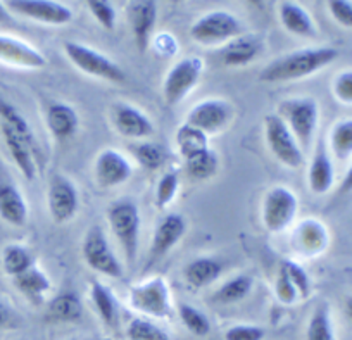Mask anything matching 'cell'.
I'll return each mask as SVG.
<instances>
[{"instance_id":"obj_1","label":"cell","mask_w":352,"mask_h":340,"mask_svg":"<svg viewBox=\"0 0 352 340\" xmlns=\"http://www.w3.org/2000/svg\"><path fill=\"white\" fill-rule=\"evenodd\" d=\"M338 50L333 47H309L294 50L287 56L270 63L259 74L264 83H283V81L302 80L318 73L328 64L337 61Z\"/></svg>"},{"instance_id":"obj_2","label":"cell","mask_w":352,"mask_h":340,"mask_svg":"<svg viewBox=\"0 0 352 340\" xmlns=\"http://www.w3.org/2000/svg\"><path fill=\"white\" fill-rule=\"evenodd\" d=\"M278 116L289 127L300 149L307 151L313 142L320 120L318 102L311 97L285 98L278 104Z\"/></svg>"},{"instance_id":"obj_3","label":"cell","mask_w":352,"mask_h":340,"mask_svg":"<svg viewBox=\"0 0 352 340\" xmlns=\"http://www.w3.org/2000/svg\"><path fill=\"white\" fill-rule=\"evenodd\" d=\"M111 232L114 233L124 257L130 264L137 259L138 240H140V211L131 200H118L107 211Z\"/></svg>"},{"instance_id":"obj_4","label":"cell","mask_w":352,"mask_h":340,"mask_svg":"<svg viewBox=\"0 0 352 340\" xmlns=\"http://www.w3.org/2000/svg\"><path fill=\"white\" fill-rule=\"evenodd\" d=\"M64 54L78 70L87 73L88 76L111 81V83H124L126 81L124 71L113 59H109L92 47L78 42H66L64 43Z\"/></svg>"},{"instance_id":"obj_5","label":"cell","mask_w":352,"mask_h":340,"mask_svg":"<svg viewBox=\"0 0 352 340\" xmlns=\"http://www.w3.org/2000/svg\"><path fill=\"white\" fill-rule=\"evenodd\" d=\"M81 254L90 270L109 278H123V266L114 254L102 226L94 224L85 233L83 244H81Z\"/></svg>"},{"instance_id":"obj_6","label":"cell","mask_w":352,"mask_h":340,"mask_svg":"<svg viewBox=\"0 0 352 340\" xmlns=\"http://www.w3.org/2000/svg\"><path fill=\"white\" fill-rule=\"evenodd\" d=\"M130 306L142 315L152 318H169L173 312L169 287L162 277H154L142 284L133 285L128 295Z\"/></svg>"},{"instance_id":"obj_7","label":"cell","mask_w":352,"mask_h":340,"mask_svg":"<svg viewBox=\"0 0 352 340\" xmlns=\"http://www.w3.org/2000/svg\"><path fill=\"white\" fill-rule=\"evenodd\" d=\"M264 138L272 154L283 166L297 169L304 164L302 149L278 114H268L264 118Z\"/></svg>"},{"instance_id":"obj_8","label":"cell","mask_w":352,"mask_h":340,"mask_svg":"<svg viewBox=\"0 0 352 340\" xmlns=\"http://www.w3.org/2000/svg\"><path fill=\"white\" fill-rule=\"evenodd\" d=\"M299 200L297 195L287 187H273L266 192L263 200V223L264 229L272 233L287 230L296 220Z\"/></svg>"},{"instance_id":"obj_9","label":"cell","mask_w":352,"mask_h":340,"mask_svg":"<svg viewBox=\"0 0 352 340\" xmlns=\"http://www.w3.org/2000/svg\"><path fill=\"white\" fill-rule=\"evenodd\" d=\"M204 71V63L199 57H184L168 71L162 83V97L166 104H180L199 83Z\"/></svg>"},{"instance_id":"obj_10","label":"cell","mask_w":352,"mask_h":340,"mask_svg":"<svg viewBox=\"0 0 352 340\" xmlns=\"http://www.w3.org/2000/svg\"><path fill=\"white\" fill-rule=\"evenodd\" d=\"M240 35H242V23L226 11H212L204 14L190 28L192 39L204 45L230 42Z\"/></svg>"},{"instance_id":"obj_11","label":"cell","mask_w":352,"mask_h":340,"mask_svg":"<svg viewBox=\"0 0 352 340\" xmlns=\"http://www.w3.org/2000/svg\"><path fill=\"white\" fill-rule=\"evenodd\" d=\"M8 8L16 14L42 25L63 26L73 21V11L67 6L52 0H12Z\"/></svg>"},{"instance_id":"obj_12","label":"cell","mask_w":352,"mask_h":340,"mask_svg":"<svg viewBox=\"0 0 352 340\" xmlns=\"http://www.w3.org/2000/svg\"><path fill=\"white\" fill-rule=\"evenodd\" d=\"M233 120V105L221 98H208L199 102L187 116V125L197 128L202 134H218L225 130Z\"/></svg>"},{"instance_id":"obj_13","label":"cell","mask_w":352,"mask_h":340,"mask_svg":"<svg viewBox=\"0 0 352 340\" xmlns=\"http://www.w3.org/2000/svg\"><path fill=\"white\" fill-rule=\"evenodd\" d=\"M47 202H49L50 216L56 223H66L73 220L80 207V197L74 183L66 176H54L49 185Z\"/></svg>"},{"instance_id":"obj_14","label":"cell","mask_w":352,"mask_h":340,"mask_svg":"<svg viewBox=\"0 0 352 340\" xmlns=\"http://www.w3.org/2000/svg\"><path fill=\"white\" fill-rule=\"evenodd\" d=\"M128 21L135 36V45L142 54L151 45L152 32L157 23V2L154 0H133L126 6Z\"/></svg>"},{"instance_id":"obj_15","label":"cell","mask_w":352,"mask_h":340,"mask_svg":"<svg viewBox=\"0 0 352 340\" xmlns=\"http://www.w3.org/2000/svg\"><path fill=\"white\" fill-rule=\"evenodd\" d=\"M111 120H113L118 134L126 138L140 140V138H147L154 134V125H152L151 118L145 116L140 109L131 104H124V102L114 104Z\"/></svg>"},{"instance_id":"obj_16","label":"cell","mask_w":352,"mask_h":340,"mask_svg":"<svg viewBox=\"0 0 352 340\" xmlns=\"http://www.w3.org/2000/svg\"><path fill=\"white\" fill-rule=\"evenodd\" d=\"M130 161L114 149H104L96 159V180L104 189H113L126 183L131 178Z\"/></svg>"},{"instance_id":"obj_17","label":"cell","mask_w":352,"mask_h":340,"mask_svg":"<svg viewBox=\"0 0 352 340\" xmlns=\"http://www.w3.org/2000/svg\"><path fill=\"white\" fill-rule=\"evenodd\" d=\"M0 61L23 70H43L47 66L45 56L38 49L8 35H0Z\"/></svg>"},{"instance_id":"obj_18","label":"cell","mask_w":352,"mask_h":340,"mask_svg":"<svg viewBox=\"0 0 352 340\" xmlns=\"http://www.w3.org/2000/svg\"><path fill=\"white\" fill-rule=\"evenodd\" d=\"M187 232V223L180 214H168L162 217L155 229L151 244V264L157 263L166 256L176 244L184 239Z\"/></svg>"},{"instance_id":"obj_19","label":"cell","mask_w":352,"mask_h":340,"mask_svg":"<svg viewBox=\"0 0 352 340\" xmlns=\"http://www.w3.org/2000/svg\"><path fill=\"white\" fill-rule=\"evenodd\" d=\"M296 249L306 256H318L324 253L330 244L328 230L320 220L316 217H307L297 226L296 235H294Z\"/></svg>"},{"instance_id":"obj_20","label":"cell","mask_w":352,"mask_h":340,"mask_svg":"<svg viewBox=\"0 0 352 340\" xmlns=\"http://www.w3.org/2000/svg\"><path fill=\"white\" fill-rule=\"evenodd\" d=\"M0 131L4 137L6 147H8L9 154H11L12 161L18 166L21 175L25 176L28 182H33L36 176V162H35V151L25 138L19 137L14 130L8 127V125L0 123Z\"/></svg>"},{"instance_id":"obj_21","label":"cell","mask_w":352,"mask_h":340,"mask_svg":"<svg viewBox=\"0 0 352 340\" xmlns=\"http://www.w3.org/2000/svg\"><path fill=\"white\" fill-rule=\"evenodd\" d=\"M263 50V40L256 35H240L236 39L230 40L225 47H223L221 63L225 66H245V64L252 63L259 52Z\"/></svg>"},{"instance_id":"obj_22","label":"cell","mask_w":352,"mask_h":340,"mask_svg":"<svg viewBox=\"0 0 352 340\" xmlns=\"http://www.w3.org/2000/svg\"><path fill=\"white\" fill-rule=\"evenodd\" d=\"M335 169L324 144L318 145L313 159H311L309 169H307V183L311 192L316 195H323L333 187Z\"/></svg>"},{"instance_id":"obj_23","label":"cell","mask_w":352,"mask_h":340,"mask_svg":"<svg viewBox=\"0 0 352 340\" xmlns=\"http://www.w3.org/2000/svg\"><path fill=\"white\" fill-rule=\"evenodd\" d=\"M0 217L12 226H25L28 221V204L12 183H0Z\"/></svg>"},{"instance_id":"obj_24","label":"cell","mask_w":352,"mask_h":340,"mask_svg":"<svg viewBox=\"0 0 352 340\" xmlns=\"http://www.w3.org/2000/svg\"><path fill=\"white\" fill-rule=\"evenodd\" d=\"M280 23L289 33L302 39L316 36V25L309 12L296 2H280L278 6Z\"/></svg>"},{"instance_id":"obj_25","label":"cell","mask_w":352,"mask_h":340,"mask_svg":"<svg viewBox=\"0 0 352 340\" xmlns=\"http://www.w3.org/2000/svg\"><path fill=\"white\" fill-rule=\"evenodd\" d=\"M45 123L50 134L56 138H69L76 134L80 127V116L71 105L64 102H54L45 112Z\"/></svg>"},{"instance_id":"obj_26","label":"cell","mask_w":352,"mask_h":340,"mask_svg":"<svg viewBox=\"0 0 352 340\" xmlns=\"http://www.w3.org/2000/svg\"><path fill=\"white\" fill-rule=\"evenodd\" d=\"M221 270V263L214 259V257H197V259H194L185 266L184 275L190 287L202 288L206 285H211L214 280H218Z\"/></svg>"},{"instance_id":"obj_27","label":"cell","mask_w":352,"mask_h":340,"mask_svg":"<svg viewBox=\"0 0 352 340\" xmlns=\"http://www.w3.org/2000/svg\"><path fill=\"white\" fill-rule=\"evenodd\" d=\"M14 285L25 297H28L30 301L35 302V304H38L43 299V295L52 288L50 278L36 266L30 268L25 273L18 275V277L14 278Z\"/></svg>"},{"instance_id":"obj_28","label":"cell","mask_w":352,"mask_h":340,"mask_svg":"<svg viewBox=\"0 0 352 340\" xmlns=\"http://www.w3.org/2000/svg\"><path fill=\"white\" fill-rule=\"evenodd\" d=\"M49 321L71 323L81 318V301L74 292H64L54 297L47 306L45 312Z\"/></svg>"},{"instance_id":"obj_29","label":"cell","mask_w":352,"mask_h":340,"mask_svg":"<svg viewBox=\"0 0 352 340\" xmlns=\"http://www.w3.org/2000/svg\"><path fill=\"white\" fill-rule=\"evenodd\" d=\"M90 297H92L96 311L104 325L114 326L118 321V302L113 292L100 281H94L90 285Z\"/></svg>"},{"instance_id":"obj_30","label":"cell","mask_w":352,"mask_h":340,"mask_svg":"<svg viewBox=\"0 0 352 340\" xmlns=\"http://www.w3.org/2000/svg\"><path fill=\"white\" fill-rule=\"evenodd\" d=\"M254 280L250 275H236V277L230 278L228 281L221 285L218 290L214 292L212 299L221 304H235L245 299L252 290Z\"/></svg>"},{"instance_id":"obj_31","label":"cell","mask_w":352,"mask_h":340,"mask_svg":"<svg viewBox=\"0 0 352 340\" xmlns=\"http://www.w3.org/2000/svg\"><path fill=\"white\" fill-rule=\"evenodd\" d=\"M176 147L184 156V159L190 158V156L197 154V152L209 149L208 135L202 134L197 128L190 127V125L184 123L178 130H176Z\"/></svg>"},{"instance_id":"obj_32","label":"cell","mask_w":352,"mask_h":340,"mask_svg":"<svg viewBox=\"0 0 352 340\" xmlns=\"http://www.w3.org/2000/svg\"><path fill=\"white\" fill-rule=\"evenodd\" d=\"M2 266H4L6 273L16 278L18 275L25 273L30 268L35 266V259L25 246L12 244V246L6 247L4 253H2Z\"/></svg>"},{"instance_id":"obj_33","label":"cell","mask_w":352,"mask_h":340,"mask_svg":"<svg viewBox=\"0 0 352 340\" xmlns=\"http://www.w3.org/2000/svg\"><path fill=\"white\" fill-rule=\"evenodd\" d=\"M219 166V159L211 149L197 152V154L190 156L185 159V169H187L188 176L194 180H209L216 175Z\"/></svg>"},{"instance_id":"obj_34","label":"cell","mask_w":352,"mask_h":340,"mask_svg":"<svg viewBox=\"0 0 352 340\" xmlns=\"http://www.w3.org/2000/svg\"><path fill=\"white\" fill-rule=\"evenodd\" d=\"M0 120H2V123L4 125H8L11 130H14L19 137L25 138L33 149H36L35 135H33V130L32 127H30L28 120L23 116L21 112H19L14 105L6 102L4 98H0Z\"/></svg>"},{"instance_id":"obj_35","label":"cell","mask_w":352,"mask_h":340,"mask_svg":"<svg viewBox=\"0 0 352 340\" xmlns=\"http://www.w3.org/2000/svg\"><path fill=\"white\" fill-rule=\"evenodd\" d=\"M307 340H335L333 325H331V315L328 304L321 302L311 315L307 323Z\"/></svg>"},{"instance_id":"obj_36","label":"cell","mask_w":352,"mask_h":340,"mask_svg":"<svg viewBox=\"0 0 352 340\" xmlns=\"http://www.w3.org/2000/svg\"><path fill=\"white\" fill-rule=\"evenodd\" d=\"M330 151L340 161L352 156V120H342L330 131Z\"/></svg>"},{"instance_id":"obj_37","label":"cell","mask_w":352,"mask_h":340,"mask_svg":"<svg viewBox=\"0 0 352 340\" xmlns=\"http://www.w3.org/2000/svg\"><path fill=\"white\" fill-rule=\"evenodd\" d=\"M178 316H180L185 328L190 333H194V335L206 337L211 332V321H209V318L201 309L194 308V306L180 304L178 306Z\"/></svg>"},{"instance_id":"obj_38","label":"cell","mask_w":352,"mask_h":340,"mask_svg":"<svg viewBox=\"0 0 352 340\" xmlns=\"http://www.w3.org/2000/svg\"><path fill=\"white\" fill-rule=\"evenodd\" d=\"M133 156L137 159L138 164L142 166L147 171H155V169L161 168L164 164V149L159 144L154 142H144V144H138L133 147Z\"/></svg>"},{"instance_id":"obj_39","label":"cell","mask_w":352,"mask_h":340,"mask_svg":"<svg viewBox=\"0 0 352 340\" xmlns=\"http://www.w3.org/2000/svg\"><path fill=\"white\" fill-rule=\"evenodd\" d=\"M126 337L128 340H171L164 330L144 318L131 319L126 328Z\"/></svg>"},{"instance_id":"obj_40","label":"cell","mask_w":352,"mask_h":340,"mask_svg":"<svg viewBox=\"0 0 352 340\" xmlns=\"http://www.w3.org/2000/svg\"><path fill=\"white\" fill-rule=\"evenodd\" d=\"M180 187V178L176 171H166L162 178L159 180L157 187H155V204L157 207H166L175 200L176 192Z\"/></svg>"},{"instance_id":"obj_41","label":"cell","mask_w":352,"mask_h":340,"mask_svg":"<svg viewBox=\"0 0 352 340\" xmlns=\"http://www.w3.org/2000/svg\"><path fill=\"white\" fill-rule=\"evenodd\" d=\"M283 271L287 273V277L290 278V281L294 284L296 290L299 292V297L300 299H307L311 295V280H309V275L306 273L300 264L294 263V261H282L280 264Z\"/></svg>"},{"instance_id":"obj_42","label":"cell","mask_w":352,"mask_h":340,"mask_svg":"<svg viewBox=\"0 0 352 340\" xmlns=\"http://www.w3.org/2000/svg\"><path fill=\"white\" fill-rule=\"evenodd\" d=\"M87 8L90 14L97 19L104 30L113 32L116 28V9L111 2H104V0H90L87 2Z\"/></svg>"},{"instance_id":"obj_43","label":"cell","mask_w":352,"mask_h":340,"mask_svg":"<svg viewBox=\"0 0 352 340\" xmlns=\"http://www.w3.org/2000/svg\"><path fill=\"white\" fill-rule=\"evenodd\" d=\"M275 294H276V299H278L280 302H283V304H296L297 301H299V292L296 290V287H294V284L290 281V278L287 277L285 271L280 268L278 271V277H276V281H275Z\"/></svg>"},{"instance_id":"obj_44","label":"cell","mask_w":352,"mask_h":340,"mask_svg":"<svg viewBox=\"0 0 352 340\" xmlns=\"http://www.w3.org/2000/svg\"><path fill=\"white\" fill-rule=\"evenodd\" d=\"M335 98L345 105H352V70L337 74L331 85Z\"/></svg>"},{"instance_id":"obj_45","label":"cell","mask_w":352,"mask_h":340,"mask_svg":"<svg viewBox=\"0 0 352 340\" xmlns=\"http://www.w3.org/2000/svg\"><path fill=\"white\" fill-rule=\"evenodd\" d=\"M264 328L256 325H235L225 332V340H263Z\"/></svg>"},{"instance_id":"obj_46","label":"cell","mask_w":352,"mask_h":340,"mask_svg":"<svg viewBox=\"0 0 352 340\" xmlns=\"http://www.w3.org/2000/svg\"><path fill=\"white\" fill-rule=\"evenodd\" d=\"M328 11H330L331 18L342 25L344 28L352 30V2H345V0H331L328 2Z\"/></svg>"},{"instance_id":"obj_47","label":"cell","mask_w":352,"mask_h":340,"mask_svg":"<svg viewBox=\"0 0 352 340\" xmlns=\"http://www.w3.org/2000/svg\"><path fill=\"white\" fill-rule=\"evenodd\" d=\"M12 318H14V315H12L11 309H9L4 302L0 301V330H4V328H8V326H11Z\"/></svg>"},{"instance_id":"obj_48","label":"cell","mask_w":352,"mask_h":340,"mask_svg":"<svg viewBox=\"0 0 352 340\" xmlns=\"http://www.w3.org/2000/svg\"><path fill=\"white\" fill-rule=\"evenodd\" d=\"M340 192L342 193L352 192V164H351V168L347 169V173H345V175H344V178H342Z\"/></svg>"},{"instance_id":"obj_49","label":"cell","mask_w":352,"mask_h":340,"mask_svg":"<svg viewBox=\"0 0 352 340\" xmlns=\"http://www.w3.org/2000/svg\"><path fill=\"white\" fill-rule=\"evenodd\" d=\"M9 21H11V14H9L8 9H6V4L0 2V23H9Z\"/></svg>"},{"instance_id":"obj_50","label":"cell","mask_w":352,"mask_h":340,"mask_svg":"<svg viewBox=\"0 0 352 340\" xmlns=\"http://www.w3.org/2000/svg\"><path fill=\"white\" fill-rule=\"evenodd\" d=\"M345 315H347V318L352 321V295L347 297V301H345Z\"/></svg>"},{"instance_id":"obj_51","label":"cell","mask_w":352,"mask_h":340,"mask_svg":"<svg viewBox=\"0 0 352 340\" xmlns=\"http://www.w3.org/2000/svg\"><path fill=\"white\" fill-rule=\"evenodd\" d=\"M100 340H113V339H100Z\"/></svg>"}]
</instances>
